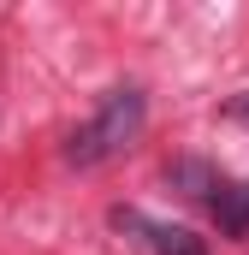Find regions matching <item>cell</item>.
<instances>
[{
  "label": "cell",
  "mask_w": 249,
  "mask_h": 255,
  "mask_svg": "<svg viewBox=\"0 0 249 255\" xmlns=\"http://www.w3.org/2000/svg\"><path fill=\"white\" fill-rule=\"evenodd\" d=\"M142 125H148V95H142V83H119V89H107V95H101V107H95V119H89V125L71 130L65 160H71L77 172L107 166V160H119L124 148L142 136Z\"/></svg>",
  "instance_id": "obj_1"
},
{
  "label": "cell",
  "mask_w": 249,
  "mask_h": 255,
  "mask_svg": "<svg viewBox=\"0 0 249 255\" xmlns=\"http://www.w3.org/2000/svg\"><path fill=\"white\" fill-rule=\"evenodd\" d=\"M113 226L119 232H136V244H148L154 255H208V244L184 232V226H166V220H148L136 208H113Z\"/></svg>",
  "instance_id": "obj_2"
},
{
  "label": "cell",
  "mask_w": 249,
  "mask_h": 255,
  "mask_svg": "<svg viewBox=\"0 0 249 255\" xmlns=\"http://www.w3.org/2000/svg\"><path fill=\"white\" fill-rule=\"evenodd\" d=\"M208 214L220 220V232H226V238L249 244V178H244V184H232V178H226V184H220V196L208 202Z\"/></svg>",
  "instance_id": "obj_3"
},
{
  "label": "cell",
  "mask_w": 249,
  "mask_h": 255,
  "mask_svg": "<svg viewBox=\"0 0 249 255\" xmlns=\"http://www.w3.org/2000/svg\"><path fill=\"white\" fill-rule=\"evenodd\" d=\"M232 113H238V119L249 125V95H238V107H232Z\"/></svg>",
  "instance_id": "obj_4"
}]
</instances>
